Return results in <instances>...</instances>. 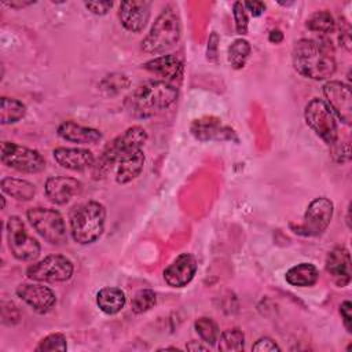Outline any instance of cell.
Masks as SVG:
<instances>
[{
	"label": "cell",
	"mask_w": 352,
	"mask_h": 352,
	"mask_svg": "<svg viewBox=\"0 0 352 352\" xmlns=\"http://www.w3.org/2000/svg\"><path fill=\"white\" fill-rule=\"evenodd\" d=\"M7 241L12 256L21 261H33L40 254V243L26 231L19 216H10L7 220Z\"/></svg>",
	"instance_id": "ba28073f"
},
{
	"label": "cell",
	"mask_w": 352,
	"mask_h": 352,
	"mask_svg": "<svg viewBox=\"0 0 352 352\" xmlns=\"http://www.w3.org/2000/svg\"><path fill=\"white\" fill-rule=\"evenodd\" d=\"M84 6L95 15H104L113 7V1H85Z\"/></svg>",
	"instance_id": "e575fe53"
},
{
	"label": "cell",
	"mask_w": 352,
	"mask_h": 352,
	"mask_svg": "<svg viewBox=\"0 0 352 352\" xmlns=\"http://www.w3.org/2000/svg\"><path fill=\"white\" fill-rule=\"evenodd\" d=\"M66 349H67L66 337L62 333L48 334L36 346V351H38V352H43V351H66Z\"/></svg>",
	"instance_id": "1f68e13d"
},
{
	"label": "cell",
	"mask_w": 352,
	"mask_h": 352,
	"mask_svg": "<svg viewBox=\"0 0 352 352\" xmlns=\"http://www.w3.org/2000/svg\"><path fill=\"white\" fill-rule=\"evenodd\" d=\"M340 314H341V318H342L346 331L351 333L352 331V304H351V301H344L340 305Z\"/></svg>",
	"instance_id": "d590c367"
},
{
	"label": "cell",
	"mask_w": 352,
	"mask_h": 352,
	"mask_svg": "<svg viewBox=\"0 0 352 352\" xmlns=\"http://www.w3.org/2000/svg\"><path fill=\"white\" fill-rule=\"evenodd\" d=\"M26 217L36 232L48 243L60 246L66 243V226L62 214L51 208L36 206L26 212Z\"/></svg>",
	"instance_id": "8992f818"
},
{
	"label": "cell",
	"mask_w": 352,
	"mask_h": 352,
	"mask_svg": "<svg viewBox=\"0 0 352 352\" xmlns=\"http://www.w3.org/2000/svg\"><path fill=\"white\" fill-rule=\"evenodd\" d=\"M243 7L246 11H250L253 16H260L265 10V4L263 1H245Z\"/></svg>",
	"instance_id": "74e56055"
},
{
	"label": "cell",
	"mask_w": 352,
	"mask_h": 352,
	"mask_svg": "<svg viewBox=\"0 0 352 352\" xmlns=\"http://www.w3.org/2000/svg\"><path fill=\"white\" fill-rule=\"evenodd\" d=\"M126 298L125 293L118 287H103L96 293V305L98 308L107 314L116 315L125 307Z\"/></svg>",
	"instance_id": "cb8c5ba5"
},
{
	"label": "cell",
	"mask_w": 352,
	"mask_h": 352,
	"mask_svg": "<svg viewBox=\"0 0 352 352\" xmlns=\"http://www.w3.org/2000/svg\"><path fill=\"white\" fill-rule=\"evenodd\" d=\"M324 265L326 271L340 287H344L351 282V256L346 248L337 246L330 250Z\"/></svg>",
	"instance_id": "d6986e66"
},
{
	"label": "cell",
	"mask_w": 352,
	"mask_h": 352,
	"mask_svg": "<svg viewBox=\"0 0 352 352\" xmlns=\"http://www.w3.org/2000/svg\"><path fill=\"white\" fill-rule=\"evenodd\" d=\"M58 136L66 142L80 144H95L102 140L103 135L99 129L80 125L74 121H65L58 126Z\"/></svg>",
	"instance_id": "44dd1931"
},
{
	"label": "cell",
	"mask_w": 352,
	"mask_h": 352,
	"mask_svg": "<svg viewBox=\"0 0 352 352\" xmlns=\"http://www.w3.org/2000/svg\"><path fill=\"white\" fill-rule=\"evenodd\" d=\"M74 271L73 263L62 254H50L43 260L33 263L26 270V276L36 282H66Z\"/></svg>",
	"instance_id": "9c48e42d"
},
{
	"label": "cell",
	"mask_w": 352,
	"mask_h": 352,
	"mask_svg": "<svg viewBox=\"0 0 352 352\" xmlns=\"http://www.w3.org/2000/svg\"><path fill=\"white\" fill-rule=\"evenodd\" d=\"M146 142H147V132L143 126L133 125L126 128L122 133L114 138L103 148L102 154L95 161L92 166L94 179L104 177L109 173V170H111L116 162H118L126 154L142 148Z\"/></svg>",
	"instance_id": "277c9868"
},
{
	"label": "cell",
	"mask_w": 352,
	"mask_h": 352,
	"mask_svg": "<svg viewBox=\"0 0 352 352\" xmlns=\"http://www.w3.org/2000/svg\"><path fill=\"white\" fill-rule=\"evenodd\" d=\"M151 3L146 0L122 1L118 8L120 23L132 33L142 32L150 19Z\"/></svg>",
	"instance_id": "5bb4252c"
},
{
	"label": "cell",
	"mask_w": 352,
	"mask_h": 352,
	"mask_svg": "<svg viewBox=\"0 0 352 352\" xmlns=\"http://www.w3.org/2000/svg\"><path fill=\"white\" fill-rule=\"evenodd\" d=\"M81 190V182L70 176H51L44 186L47 198L56 205L67 204L74 195H78Z\"/></svg>",
	"instance_id": "e0dca14e"
},
{
	"label": "cell",
	"mask_w": 352,
	"mask_h": 352,
	"mask_svg": "<svg viewBox=\"0 0 352 352\" xmlns=\"http://www.w3.org/2000/svg\"><path fill=\"white\" fill-rule=\"evenodd\" d=\"M232 15H234V22H235V29L236 33L241 36H245L248 33V25H249V18L246 14V10L243 7V3L235 1L232 6Z\"/></svg>",
	"instance_id": "d6a6232c"
},
{
	"label": "cell",
	"mask_w": 352,
	"mask_h": 352,
	"mask_svg": "<svg viewBox=\"0 0 352 352\" xmlns=\"http://www.w3.org/2000/svg\"><path fill=\"white\" fill-rule=\"evenodd\" d=\"M307 125L319 136L327 146H333L338 140V125L334 113L323 99H311L304 109Z\"/></svg>",
	"instance_id": "52a82bcc"
},
{
	"label": "cell",
	"mask_w": 352,
	"mask_h": 352,
	"mask_svg": "<svg viewBox=\"0 0 352 352\" xmlns=\"http://www.w3.org/2000/svg\"><path fill=\"white\" fill-rule=\"evenodd\" d=\"M26 114V106L14 98L3 96L0 99V122L3 125L15 124L21 121Z\"/></svg>",
	"instance_id": "484cf974"
},
{
	"label": "cell",
	"mask_w": 352,
	"mask_h": 352,
	"mask_svg": "<svg viewBox=\"0 0 352 352\" xmlns=\"http://www.w3.org/2000/svg\"><path fill=\"white\" fill-rule=\"evenodd\" d=\"M285 279L290 286L309 287L318 282L319 271L312 263H300L286 271Z\"/></svg>",
	"instance_id": "603a6c76"
},
{
	"label": "cell",
	"mask_w": 352,
	"mask_h": 352,
	"mask_svg": "<svg viewBox=\"0 0 352 352\" xmlns=\"http://www.w3.org/2000/svg\"><path fill=\"white\" fill-rule=\"evenodd\" d=\"M292 60L296 72L305 78L326 80L336 72L334 47L330 40L300 38L292 51Z\"/></svg>",
	"instance_id": "6da1fadb"
},
{
	"label": "cell",
	"mask_w": 352,
	"mask_h": 352,
	"mask_svg": "<svg viewBox=\"0 0 352 352\" xmlns=\"http://www.w3.org/2000/svg\"><path fill=\"white\" fill-rule=\"evenodd\" d=\"M1 162L22 173H38L45 168V160L37 150L14 142L1 143Z\"/></svg>",
	"instance_id": "30bf717a"
},
{
	"label": "cell",
	"mask_w": 352,
	"mask_h": 352,
	"mask_svg": "<svg viewBox=\"0 0 352 352\" xmlns=\"http://www.w3.org/2000/svg\"><path fill=\"white\" fill-rule=\"evenodd\" d=\"M250 51H252V47L248 40L245 38L234 40L228 47V62L231 67L235 70L243 69L250 55Z\"/></svg>",
	"instance_id": "83f0119b"
},
{
	"label": "cell",
	"mask_w": 352,
	"mask_h": 352,
	"mask_svg": "<svg viewBox=\"0 0 352 352\" xmlns=\"http://www.w3.org/2000/svg\"><path fill=\"white\" fill-rule=\"evenodd\" d=\"M4 4L11 7V8H22V7H28L30 4H34V1H16V3H14V1H11V3L4 1Z\"/></svg>",
	"instance_id": "ab89813d"
},
{
	"label": "cell",
	"mask_w": 352,
	"mask_h": 352,
	"mask_svg": "<svg viewBox=\"0 0 352 352\" xmlns=\"http://www.w3.org/2000/svg\"><path fill=\"white\" fill-rule=\"evenodd\" d=\"M1 191L18 201H30L36 194L33 183L18 177H3L0 182Z\"/></svg>",
	"instance_id": "d4e9b609"
},
{
	"label": "cell",
	"mask_w": 352,
	"mask_h": 352,
	"mask_svg": "<svg viewBox=\"0 0 352 352\" xmlns=\"http://www.w3.org/2000/svg\"><path fill=\"white\" fill-rule=\"evenodd\" d=\"M177 99V88L164 80L138 85L124 100L126 111L136 118H150L166 110Z\"/></svg>",
	"instance_id": "7a4b0ae2"
},
{
	"label": "cell",
	"mask_w": 352,
	"mask_h": 352,
	"mask_svg": "<svg viewBox=\"0 0 352 352\" xmlns=\"http://www.w3.org/2000/svg\"><path fill=\"white\" fill-rule=\"evenodd\" d=\"M245 348V334L241 329L232 327L224 330L217 340V349L223 352L242 351Z\"/></svg>",
	"instance_id": "4316f807"
},
{
	"label": "cell",
	"mask_w": 352,
	"mask_h": 352,
	"mask_svg": "<svg viewBox=\"0 0 352 352\" xmlns=\"http://www.w3.org/2000/svg\"><path fill=\"white\" fill-rule=\"evenodd\" d=\"M305 26L315 33H322V34H327L331 33L336 28V21L333 18V15L327 11V10H320V11H315L308 19Z\"/></svg>",
	"instance_id": "f1b7e54d"
},
{
	"label": "cell",
	"mask_w": 352,
	"mask_h": 352,
	"mask_svg": "<svg viewBox=\"0 0 352 352\" xmlns=\"http://www.w3.org/2000/svg\"><path fill=\"white\" fill-rule=\"evenodd\" d=\"M268 40H270L271 43H274V44H279V43L283 40V33H282L280 30H278V29L271 30V32H270V36H268Z\"/></svg>",
	"instance_id": "f35d334b"
},
{
	"label": "cell",
	"mask_w": 352,
	"mask_h": 352,
	"mask_svg": "<svg viewBox=\"0 0 352 352\" xmlns=\"http://www.w3.org/2000/svg\"><path fill=\"white\" fill-rule=\"evenodd\" d=\"M52 155L58 165L77 172L92 169L96 161L91 150L81 147H56Z\"/></svg>",
	"instance_id": "ac0fdd59"
},
{
	"label": "cell",
	"mask_w": 352,
	"mask_h": 352,
	"mask_svg": "<svg viewBox=\"0 0 352 352\" xmlns=\"http://www.w3.org/2000/svg\"><path fill=\"white\" fill-rule=\"evenodd\" d=\"M197 268L195 257L190 253H182L164 270V280L170 287H184L195 276Z\"/></svg>",
	"instance_id": "9a60e30c"
},
{
	"label": "cell",
	"mask_w": 352,
	"mask_h": 352,
	"mask_svg": "<svg viewBox=\"0 0 352 352\" xmlns=\"http://www.w3.org/2000/svg\"><path fill=\"white\" fill-rule=\"evenodd\" d=\"M194 329L197 331V334L204 340V342L209 344V345H216L219 336H220V330L217 323L208 316H201L194 322Z\"/></svg>",
	"instance_id": "f546056e"
},
{
	"label": "cell",
	"mask_w": 352,
	"mask_h": 352,
	"mask_svg": "<svg viewBox=\"0 0 352 352\" xmlns=\"http://www.w3.org/2000/svg\"><path fill=\"white\" fill-rule=\"evenodd\" d=\"M69 220L73 241L80 245H89L96 242L104 231L106 209L98 201H87L72 209Z\"/></svg>",
	"instance_id": "3957f363"
},
{
	"label": "cell",
	"mask_w": 352,
	"mask_h": 352,
	"mask_svg": "<svg viewBox=\"0 0 352 352\" xmlns=\"http://www.w3.org/2000/svg\"><path fill=\"white\" fill-rule=\"evenodd\" d=\"M15 293L34 312L41 314V315L50 312L54 308V305L56 304L55 293L44 285L22 283L16 287Z\"/></svg>",
	"instance_id": "4fadbf2b"
},
{
	"label": "cell",
	"mask_w": 352,
	"mask_h": 352,
	"mask_svg": "<svg viewBox=\"0 0 352 352\" xmlns=\"http://www.w3.org/2000/svg\"><path fill=\"white\" fill-rule=\"evenodd\" d=\"M187 349H190V351H206L208 348L201 345L198 341H191L190 344H187Z\"/></svg>",
	"instance_id": "60d3db41"
},
{
	"label": "cell",
	"mask_w": 352,
	"mask_h": 352,
	"mask_svg": "<svg viewBox=\"0 0 352 352\" xmlns=\"http://www.w3.org/2000/svg\"><path fill=\"white\" fill-rule=\"evenodd\" d=\"M323 95L334 116L345 125H349L352 120V95L349 85L342 81L330 80L323 85Z\"/></svg>",
	"instance_id": "7c38bea8"
},
{
	"label": "cell",
	"mask_w": 352,
	"mask_h": 352,
	"mask_svg": "<svg viewBox=\"0 0 352 352\" xmlns=\"http://www.w3.org/2000/svg\"><path fill=\"white\" fill-rule=\"evenodd\" d=\"M253 351L256 352H274V351H280L279 345L270 337H261L258 338L253 346H252Z\"/></svg>",
	"instance_id": "836d02e7"
},
{
	"label": "cell",
	"mask_w": 352,
	"mask_h": 352,
	"mask_svg": "<svg viewBox=\"0 0 352 352\" xmlns=\"http://www.w3.org/2000/svg\"><path fill=\"white\" fill-rule=\"evenodd\" d=\"M191 133L202 142L206 140H234L238 142V136L234 129L227 125H223L221 121L216 117H204L195 120L191 125Z\"/></svg>",
	"instance_id": "2e32d148"
},
{
	"label": "cell",
	"mask_w": 352,
	"mask_h": 352,
	"mask_svg": "<svg viewBox=\"0 0 352 352\" xmlns=\"http://www.w3.org/2000/svg\"><path fill=\"white\" fill-rule=\"evenodd\" d=\"M182 36V21L177 10L172 6L165 7L155 18L150 32L142 41L146 54H162L175 47Z\"/></svg>",
	"instance_id": "5b68a950"
},
{
	"label": "cell",
	"mask_w": 352,
	"mask_h": 352,
	"mask_svg": "<svg viewBox=\"0 0 352 352\" xmlns=\"http://www.w3.org/2000/svg\"><path fill=\"white\" fill-rule=\"evenodd\" d=\"M333 212L334 206L329 198H315L308 205L302 223L294 228V232L304 236H318L323 234L333 219Z\"/></svg>",
	"instance_id": "8fae6325"
},
{
	"label": "cell",
	"mask_w": 352,
	"mask_h": 352,
	"mask_svg": "<svg viewBox=\"0 0 352 352\" xmlns=\"http://www.w3.org/2000/svg\"><path fill=\"white\" fill-rule=\"evenodd\" d=\"M217 43H219V36L216 34V32H213L208 40V59L209 60H216L217 58Z\"/></svg>",
	"instance_id": "8d00e7d4"
},
{
	"label": "cell",
	"mask_w": 352,
	"mask_h": 352,
	"mask_svg": "<svg viewBox=\"0 0 352 352\" xmlns=\"http://www.w3.org/2000/svg\"><path fill=\"white\" fill-rule=\"evenodd\" d=\"M157 304V294L151 289H142L135 293L131 301V308L135 314H143L154 308Z\"/></svg>",
	"instance_id": "4dcf8cb0"
},
{
	"label": "cell",
	"mask_w": 352,
	"mask_h": 352,
	"mask_svg": "<svg viewBox=\"0 0 352 352\" xmlns=\"http://www.w3.org/2000/svg\"><path fill=\"white\" fill-rule=\"evenodd\" d=\"M144 153L142 148L126 154L118 161L117 172H116V182L118 184H126L135 180L143 170L144 166Z\"/></svg>",
	"instance_id": "7402d4cb"
},
{
	"label": "cell",
	"mask_w": 352,
	"mask_h": 352,
	"mask_svg": "<svg viewBox=\"0 0 352 352\" xmlns=\"http://www.w3.org/2000/svg\"><path fill=\"white\" fill-rule=\"evenodd\" d=\"M143 69L153 72L161 77H164V81H176L180 80L183 76V62L179 56L173 54H166L157 56L143 65Z\"/></svg>",
	"instance_id": "ffe728a7"
}]
</instances>
